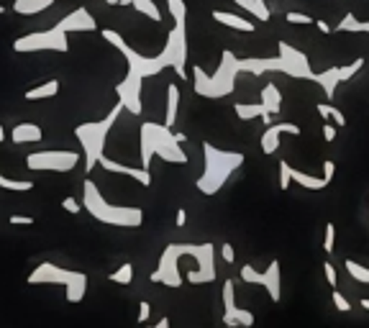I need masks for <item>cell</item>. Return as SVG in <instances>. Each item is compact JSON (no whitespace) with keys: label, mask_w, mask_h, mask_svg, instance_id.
Returning <instances> with one entry per match:
<instances>
[{"label":"cell","mask_w":369,"mask_h":328,"mask_svg":"<svg viewBox=\"0 0 369 328\" xmlns=\"http://www.w3.org/2000/svg\"><path fill=\"white\" fill-rule=\"evenodd\" d=\"M336 31H349V34H369V21H357L354 13H346L343 21L336 26Z\"/></svg>","instance_id":"cell-27"},{"label":"cell","mask_w":369,"mask_h":328,"mask_svg":"<svg viewBox=\"0 0 369 328\" xmlns=\"http://www.w3.org/2000/svg\"><path fill=\"white\" fill-rule=\"evenodd\" d=\"M333 174H336V164H333L331 159H326V162H323V177L328 180V183H331Z\"/></svg>","instance_id":"cell-42"},{"label":"cell","mask_w":369,"mask_h":328,"mask_svg":"<svg viewBox=\"0 0 369 328\" xmlns=\"http://www.w3.org/2000/svg\"><path fill=\"white\" fill-rule=\"evenodd\" d=\"M282 134H292V136H300V126L297 123H270L261 134V152L264 154H275L279 149V136Z\"/></svg>","instance_id":"cell-14"},{"label":"cell","mask_w":369,"mask_h":328,"mask_svg":"<svg viewBox=\"0 0 369 328\" xmlns=\"http://www.w3.org/2000/svg\"><path fill=\"white\" fill-rule=\"evenodd\" d=\"M323 139H326V141H333V139H336V126H333V123H328V121L323 123Z\"/></svg>","instance_id":"cell-43"},{"label":"cell","mask_w":369,"mask_h":328,"mask_svg":"<svg viewBox=\"0 0 369 328\" xmlns=\"http://www.w3.org/2000/svg\"><path fill=\"white\" fill-rule=\"evenodd\" d=\"M167 8H170V16L174 21L188 19V6H185V0H167Z\"/></svg>","instance_id":"cell-32"},{"label":"cell","mask_w":369,"mask_h":328,"mask_svg":"<svg viewBox=\"0 0 369 328\" xmlns=\"http://www.w3.org/2000/svg\"><path fill=\"white\" fill-rule=\"evenodd\" d=\"M336 226H333V223H328V226H326V236H323V249L326 252H328V254H331L333 249H336Z\"/></svg>","instance_id":"cell-35"},{"label":"cell","mask_w":369,"mask_h":328,"mask_svg":"<svg viewBox=\"0 0 369 328\" xmlns=\"http://www.w3.org/2000/svg\"><path fill=\"white\" fill-rule=\"evenodd\" d=\"M98 21L92 19V13L88 8H74L72 13H67L57 26L49 31H34L13 41V52L19 54H34V52H70V41L67 34H82V31H95Z\"/></svg>","instance_id":"cell-2"},{"label":"cell","mask_w":369,"mask_h":328,"mask_svg":"<svg viewBox=\"0 0 369 328\" xmlns=\"http://www.w3.org/2000/svg\"><path fill=\"white\" fill-rule=\"evenodd\" d=\"M162 54L167 57L170 67L177 72V77H185L188 70V31H185V21H174V28L167 34V44H164Z\"/></svg>","instance_id":"cell-10"},{"label":"cell","mask_w":369,"mask_h":328,"mask_svg":"<svg viewBox=\"0 0 369 328\" xmlns=\"http://www.w3.org/2000/svg\"><path fill=\"white\" fill-rule=\"evenodd\" d=\"M333 305H336V310H339V313H349V310H351L349 298H346L341 290H336V287H333Z\"/></svg>","instance_id":"cell-33"},{"label":"cell","mask_w":369,"mask_h":328,"mask_svg":"<svg viewBox=\"0 0 369 328\" xmlns=\"http://www.w3.org/2000/svg\"><path fill=\"white\" fill-rule=\"evenodd\" d=\"M170 326V318H162V320H157V328H167Z\"/></svg>","instance_id":"cell-46"},{"label":"cell","mask_w":369,"mask_h":328,"mask_svg":"<svg viewBox=\"0 0 369 328\" xmlns=\"http://www.w3.org/2000/svg\"><path fill=\"white\" fill-rule=\"evenodd\" d=\"M185 221H188V213H185V208L177 210V218H174V223H177V228L185 226Z\"/></svg>","instance_id":"cell-44"},{"label":"cell","mask_w":369,"mask_h":328,"mask_svg":"<svg viewBox=\"0 0 369 328\" xmlns=\"http://www.w3.org/2000/svg\"><path fill=\"white\" fill-rule=\"evenodd\" d=\"M118 6H131V8L139 10L141 16L152 19L154 23H159V21H162V10L157 8V3H154V0H118Z\"/></svg>","instance_id":"cell-22"},{"label":"cell","mask_w":369,"mask_h":328,"mask_svg":"<svg viewBox=\"0 0 369 328\" xmlns=\"http://www.w3.org/2000/svg\"><path fill=\"white\" fill-rule=\"evenodd\" d=\"M106 3H108V6H118V0H106Z\"/></svg>","instance_id":"cell-49"},{"label":"cell","mask_w":369,"mask_h":328,"mask_svg":"<svg viewBox=\"0 0 369 328\" xmlns=\"http://www.w3.org/2000/svg\"><path fill=\"white\" fill-rule=\"evenodd\" d=\"M290 177H292V183L303 185L306 190H323V187L331 185L326 177H313V174H306L300 172V170H292V167H290Z\"/></svg>","instance_id":"cell-24"},{"label":"cell","mask_w":369,"mask_h":328,"mask_svg":"<svg viewBox=\"0 0 369 328\" xmlns=\"http://www.w3.org/2000/svg\"><path fill=\"white\" fill-rule=\"evenodd\" d=\"M177 108H180V88L177 85H170L167 88V119L164 123L167 126H174V121H177Z\"/></svg>","instance_id":"cell-25"},{"label":"cell","mask_w":369,"mask_h":328,"mask_svg":"<svg viewBox=\"0 0 369 328\" xmlns=\"http://www.w3.org/2000/svg\"><path fill=\"white\" fill-rule=\"evenodd\" d=\"M100 167L106 170V172H113V174H126V177H131V180H136V183L141 185V187H149L152 185V172L146 170V167H128V164H121L116 162V159H108V156L103 154L100 156Z\"/></svg>","instance_id":"cell-13"},{"label":"cell","mask_w":369,"mask_h":328,"mask_svg":"<svg viewBox=\"0 0 369 328\" xmlns=\"http://www.w3.org/2000/svg\"><path fill=\"white\" fill-rule=\"evenodd\" d=\"M361 67H364V59H361V57H357L354 62L343 64V67H339V82H349L354 74L359 72Z\"/></svg>","instance_id":"cell-31"},{"label":"cell","mask_w":369,"mask_h":328,"mask_svg":"<svg viewBox=\"0 0 369 328\" xmlns=\"http://www.w3.org/2000/svg\"><path fill=\"white\" fill-rule=\"evenodd\" d=\"M239 8H243L249 16H254L257 21H270L272 10L267 8V0H234Z\"/></svg>","instance_id":"cell-23"},{"label":"cell","mask_w":369,"mask_h":328,"mask_svg":"<svg viewBox=\"0 0 369 328\" xmlns=\"http://www.w3.org/2000/svg\"><path fill=\"white\" fill-rule=\"evenodd\" d=\"M361 308H367V310H369V298H361Z\"/></svg>","instance_id":"cell-48"},{"label":"cell","mask_w":369,"mask_h":328,"mask_svg":"<svg viewBox=\"0 0 369 328\" xmlns=\"http://www.w3.org/2000/svg\"><path fill=\"white\" fill-rule=\"evenodd\" d=\"M0 187L8 192H31L34 190V183L31 180H10V177L0 172Z\"/></svg>","instance_id":"cell-28"},{"label":"cell","mask_w":369,"mask_h":328,"mask_svg":"<svg viewBox=\"0 0 369 328\" xmlns=\"http://www.w3.org/2000/svg\"><path fill=\"white\" fill-rule=\"evenodd\" d=\"M10 139L13 144H39L44 139V131L39 123H16L10 131Z\"/></svg>","instance_id":"cell-15"},{"label":"cell","mask_w":369,"mask_h":328,"mask_svg":"<svg viewBox=\"0 0 369 328\" xmlns=\"http://www.w3.org/2000/svg\"><path fill=\"white\" fill-rule=\"evenodd\" d=\"M100 34H103V39H106L110 46H116L128 62L126 77H123V82H118L116 85L118 103H121L123 110H128L131 116H141V108H144V105H141V85H144L146 77H154V74L164 72V70L170 67L167 57H164L162 52H159L157 57L139 54V52L131 49V46L123 41V37H121L118 31H113V28H103Z\"/></svg>","instance_id":"cell-1"},{"label":"cell","mask_w":369,"mask_h":328,"mask_svg":"<svg viewBox=\"0 0 369 328\" xmlns=\"http://www.w3.org/2000/svg\"><path fill=\"white\" fill-rule=\"evenodd\" d=\"M310 80L321 85V90L328 95V101L336 95V88L341 85V82H339V67H328V70H323V72H313Z\"/></svg>","instance_id":"cell-19"},{"label":"cell","mask_w":369,"mask_h":328,"mask_svg":"<svg viewBox=\"0 0 369 328\" xmlns=\"http://www.w3.org/2000/svg\"><path fill=\"white\" fill-rule=\"evenodd\" d=\"M343 267H346V272H349V277H354L357 283L369 285V267L359 265V262H354V259H346V262H343Z\"/></svg>","instance_id":"cell-29"},{"label":"cell","mask_w":369,"mask_h":328,"mask_svg":"<svg viewBox=\"0 0 369 328\" xmlns=\"http://www.w3.org/2000/svg\"><path fill=\"white\" fill-rule=\"evenodd\" d=\"M149 316H152V305H149L146 300H141L139 303V318H136V323H146Z\"/></svg>","instance_id":"cell-39"},{"label":"cell","mask_w":369,"mask_h":328,"mask_svg":"<svg viewBox=\"0 0 369 328\" xmlns=\"http://www.w3.org/2000/svg\"><path fill=\"white\" fill-rule=\"evenodd\" d=\"M221 256L226 259V265H234V262H236L234 246H231V244H223V246H221Z\"/></svg>","instance_id":"cell-41"},{"label":"cell","mask_w":369,"mask_h":328,"mask_svg":"<svg viewBox=\"0 0 369 328\" xmlns=\"http://www.w3.org/2000/svg\"><path fill=\"white\" fill-rule=\"evenodd\" d=\"M285 21H288V23H297V26H308V23H313V19H310V16H306V13H297V10H290L288 16H285Z\"/></svg>","instance_id":"cell-34"},{"label":"cell","mask_w":369,"mask_h":328,"mask_svg":"<svg viewBox=\"0 0 369 328\" xmlns=\"http://www.w3.org/2000/svg\"><path fill=\"white\" fill-rule=\"evenodd\" d=\"M59 95V80H46L37 88H31L26 90V101H49V98H57Z\"/></svg>","instance_id":"cell-21"},{"label":"cell","mask_w":369,"mask_h":328,"mask_svg":"<svg viewBox=\"0 0 369 328\" xmlns=\"http://www.w3.org/2000/svg\"><path fill=\"white\" fill-rule=\"evenodd\" d=\"M3 13H6V6H0V16H3Z\"/></svg>","instance_id":"cell-50"},{"label":"cell","mask_w":369,"mask_h":328,"mask_svg":"<svg viewBox=\"0 0 369 328\" xmlns=\"http://www.w3.org/2000/svg\"><path fill=\"white\" fill-rule=\"evenodd\" d=\"M8 223H13V226H34L37 221H34V216H10Z\"/></svg>","instance_id":"cell-40"},{"label":"cell","mask_w":369,"mask_h":328,"mask_svg":"<svg viewBox=\"0 0 369 328\" xmlns=\"http://www.w3.org/2000/svg\"><path fill=\"white\" fill-rule=\"evenodd\" d=\"M241 59L231 52V49H223L221 54V62H218V70L213 74H206L203 67H195L192 70V88L198 92L200 98H210V101H218V98H226L236 90V80L241 74Z\"/></svg>","instance_id":"cell-5"},{"label":"cell","mask_w":369,"mask_h":328,"mask_svg":"<svg viewBox=\"0 0 369 328\" xmlns=\"http://www.w3.org/2000/svg\"><path fill=\"white\" fill-rule=\"evenodd\" d=\"M241 280L246 285H259L264 290L270 292V298L275 303H279L282 298V274H279V262L277 259H272L270 267L259 272V269H254L252 265H243L241 267Z\"/></svg>","instance_id":"cell-11"},{"label":"cell","mask_w":369,"mask_h":328,"mask_svg":"<svg viewBox=\"0 0 369 328\" xmlns=\"http://www.w3.org/2000/svg\"><path fill=\"white\" fill-rule=\"evenodd\" d=\"M82 156L70 149H41L26 154V167L34 172H72Z\"/></svg>","instance_id":"cell-9"},{"label":"cell","mask_w":369,"mask_h":328,"mask_svg":"<svg viewBox=\"0 0 369 328\" xmlns=\"http://www.w3.org/2000/svg\"><path fill=\"white\" fill-rule=\"evenodd\" d=\"M139 154H141V167H146V170H149L154 156H159L170 164L188 162V154L177 141V134H172L167 123H152V121L141 123V128H139Z\"/></svg>","instance_id":"cell-3"},{"label":"cell","mask_w":369,"mask_h":328,"mask_svg":"<svg viewBox=\"0 0 369 328\" xmlns=\"http://www.w3.org/2000/svg\"><path fill=\"white\" fill-rule=\"evenodd\" d=\"M57 0H13V10L19 16H39L46 8H52Z\"/></svg>","instance_id":"cell-20"},{"label":"cell","mask_w":369,"mask_h":328,"mask_svg":"<svg viewBox=\"0 0 369 328\" xmlns=\"http://www.w3.org/2000/svg\"><path fill=\"white\" fill-rule=\"evenodd\" d=\"M203 156H206V172L198 177V190L203 195H216L221 192L228 177L239 170L243 164L246 156L241 152H226V149H218L213 144H203Z\"/></svg>","instance_id":"cell-6"},{"label":"cell","mask_w":369,"mask_h":328,"mask_svg":"<svg viewBox=\"0 0 369 328\" xmlns=\"http://www.w3.org/2000/svg\"><path fill=\"white\" fill-rule=\"evenodd\" d=\"M313 23L318 26V31H321V34H331V26H328L326 21H313Z\"/></svg>","instance_id":"cell-45"},{"label":"cell","mask_w":369,"mask_h":328,"mask_svg":"<svg viewBox=\"0 0 369 328\" xmlns=\"http://www.w3.org/2000/svg\"><path fill=\"white\" fill-rule=\"evenodd\" d=\"M323 272H326V280H328V285H331V287H336V285H339V274H336V267H333L331 262H326Z\"/></svg>","instance_id":"cell-38"},{"label":"cell","mask_w":369,"mask_h":328,"mask_svg":"<svg viewBox=\"0 0 369 328\" xmlns=\"http://www.w3.org/2000/svg\"><path fill=\"white\" fill-rule=\"evenodd\" d=\"M82 208L90 213L92 218L106 223V226L118 228H139L144 223V210L136 205H113L103 198V192L98 190L95 183H85L82 187Z\"/></svg>","instance_id":"cell-4"},{"label":"cell","mask_w":369,"mask_h":328,"mask_svg":"<svg viewBox=\"0 0 369 328\" xmlns=\"http://www.w3.org/2000/svg\"><path fill=\"white\" fill-rule=\"evenodd\" d=\"M110 283H116V285H131L134 283V267L128 265H121L116 269V272H110V277H108Z\"/></svg>","instance_id":"cell-30"},{"label":"cell","mask_w":369,"mask_h":328,"mask_svg":"<svg viewBox=\"0 0 369 328\" xmlns=\"http://www.w3.org/2000/svg\"><path fill=\"white\" fill-rule=\"evenodd\" d=\"M292 185V177H290V164L288 162H279V187L288 190Z\"/></svg>","instance_id":"cell-36"},{"label":"cell","mask_w":369,"mask_h":328,"mask_svg":"<svg viewBox=\"0 0 369 328\" xmlns=\"http://www.w3.org/2000/svg\"><path fill=\"white\" fill-rule=\"evenodd\" d=\"M234 110H236V116L241 121H254V119H261L267 126L272 123V116L264 110V105L261 103H236L234 105Z\"/></svg>","instance_id":"cell-17"},{"label":"cell","mask_w":369,"mask_h":328,"mask_svg":"<svg viewBox=\"0 0 369 328\" xmlns=\"http://www.w3.org/2000/svg\"><path fill=\"white\" fill-rule=\"evenodd\" d=\"M28 285H62L67 300L82 303L85 292H88V274L80 269H67V267H57L52 262H41L28 274Z\"/></svg>","instance_id":"cell-8"},{"label":"cell","mask_w":369,"mask_h":328,"mask_svg":"<svg viewBox=\"0 0 369 328\" xmlns=\"http://www.w3.org/2000/svg\"><path fill=\"white\" fill-rule=\"evenodd\" d=\"M121 113H123V105L116 103L106 119L95 121V123H80L74 128V136L82 144V162H85L82 167H85V172H92L98 167L100 156L106 154V139L113 131L116 121L121 119Z\"/></svg>","instance_id":"cell-7"},{"label":"cell","mask_w":369,"mask_h":328,"mask_svg":"<svg viewBox=\"0 0 369 328\" xmlns=\"http://www.w3.org/2000/svg\"><path fill=\"white\" fill-rule=\"evenodd\" d=\"M213 21H218L221 26L234 28V31H243V34H252L257 28L252 21H246L243 16H236V13H228V10H213Z\"/></svg>","instance_id":"cell-16"},{"label":"cell","mask_w":369,"mask_h":328,"mask_svg":"<svg viewBox=\"0 0 369 328\" xmlns=\"http://www.w3.org/2000/svg\"><path fill=\"white\" fill-rule=\"evenodd\" d=\"M62 208L67 210V213H72V216H77L82 210V203L77 201V198H64L62 201Z\"/></svg>","instance_id":"cell-37"},{"label":"cell","mask_w":369,"mask_h":328,"mask_svg":"<svg viewBox=\"0 0 369 328\" xmlns=\"http://www.w3.org/2000/svg\"><path fill=\"white\" fill-rule=\"evenodd\" d=\"M223 323L226 326H254V313H249V310H243L236 305V292H234V283L231 280H226L223 283Z\"/></svg>","instance_id":"cell-12"},{"label":"cell","mask_w":369,"mask_h":328,"mask_svg":"<svg viewBox=\"0 0 369 328\" xmlns=\"http://www.w3.org/2000/svg\"><path fill=\"white\" fill-rule=\"evenodd\" d=\"M318 116L331 121L333 126H346V116L336 105H331V103H318Z\"/></svg>","instance_id":"cell-26"},{"label":"cell","mask_w":369,"mask_h":328,"mask_svg":"<svg viewBox=\"0 0 369 328\" xmlns=\"http://www.w3.org/2000/svg\"><path fill=\"white\" fill-rule=\"evenodd\" d=\"M261 105H264V110L270 116H277L279 110H282V92H279V88L275 82H267L261 88Z\"/></svg>","instance_id":"cell-18"},{"label":"cell","mask_w":369,"mask_h":328,"mask_svg":"<svg viewBox=\"0 0 369 328\" xmlns=\"http://www.w3.org/2000/svg\"><path fill=\"white\" fill-rule=\"evenodd\" d=\"M6 141V128H3V123H0V144Z\"/></svg>","instance_id":"cell-47"}]
</instances>
